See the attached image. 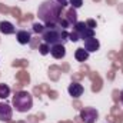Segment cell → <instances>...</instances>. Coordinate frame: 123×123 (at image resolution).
<instances>
[{"instance_id":"10","label":"cell","mask_w":123,"mask_h":123,"mask_svg":"<svg viewBox=\"0 0 123 123\" xmlns=\"http://www.w3.org/2000/svg\"><path fill=\"white\" fill-rule=\"evenodd\" d=\"M50 55L55 59H63L66 56V47H64V44H53V46H50Z\"/></svg>"},{"instance_id":"20","label":"cell","mask_w":123,"mask_h":123,"mask_svg":"<svg viewBox=\"0 0 123 123\" xmlns=\"http://www.w3.org/2000/svg\"><path fill=\"white\" fill-rule=\"evenodd\" d=\"M120 102H122V103H123V90H122V92H120Z\"/></svg>"},{"instance_id":"17","label":"cell","mask_w":123,"mask_h":123,"mask_svg":"<svg viewBox=\"0 0 123 123\" xmlns=\"http://www.w3.org/2000/svg\"><path fill=\"white\" fill-rule=\"evenodd\" d=\"M43 30H44V25H42V23H33V31L34 33L42 34Z\"/></svg>"},{"instance_id":"6","label":"cell","mask_w":123,"mask_h":123,"mask_svg":"<svg viewBox=\"0 0 123 123\" xmlns=\"http://www.w3.org/2000/svg\"><path fill=\"white\" fill-rule=\"evenodd\" d=\"M83 47H85V50H87L89 53H92V52H97V50L100 49V42H99L94 36L87 37V39L83 40Z\"/></svg>"},{"instance_id":"16","label":"cell","mask_w":123,"mask_h":123,"mask_svg":"<svg viewBox=\"0 0 123 123\" xmlns=\"http://www.w3.org/2000/svg\"><path fill=\"white\" fill-rule=\"evenodd\" d=\"M69 4H70V7L77 10V9H80L83 6V0H69Z\"/></svg>"},{"instance_id":"11","label":"cell","mask_w":123,"mask_h":123,"mask_svg":"<svg viewBox=\"0 0 123 123\" xmlns=\"http://www.w3.org/2000/svg\"><path fill=\"white\" fill-rule=\"evenodd\" d=\"M16 39L20 44H29L31 42V33L27 30H19L16 33Z\"/></svg>"},{"instance_id":"12","label":"cell","mask_w":123,"mask_h":123,"mask_svg":"<svg viewBox=\"0 0 123 123\" xmlns=\"http://www.w3.org/2000/svg\"><path fill=\"white\" fill-rule=\"evenodd\" d=\"M0 31H1L3 34H14V33H16V27H14L10 22L3 20V22H0Z\"/></svg>"},{"instance_id":"3","label":"cell","mask_w":123,"mask_h":123,"mask_svg":"<svg viewBox=\"0 0 123 123\" xmlns=\"http://www.w3.org/2000/svg\"><path fill=\"white\" fill-rule=\"evenodd\" d=\"M13 107L19 113H26L33 107V96L26 90L16 92L13 97Z\"/></svg>"},{"instance_id":"13","label":"cell","mask_w":123,"mask_h":123,"mask_svg":"<svg viewBox=\"0 0 123 123\" xmlns=\"http://www.w3.org/2000/svg\"><path fill=\"white\" fill-rule=\"evenodd\" d=\"M89 52L87 50H85V47H80V49H77L76 52H74V57H76V60L77 62H86L89 59Z\"/></svg>"},{"instance_id":"8","label":"cell","mask_w":123,"mask_h":123,"mask_svg":"<svg viewBox=\"0 0 123 123\" xmlns=\"http://www.w3.org/2000/svg\"><path fill=\"white\" fill-rule=\"evenodd\" d=\"M83 86L80 85V83H77V82H73V83H70L69 85V87H67V92L69 94L73 97V99H77V97H80L82 94H83Z\"/></svg>"},{"instance_id":"7","label":"cell","mask_w":123,"mask_h":123,"mask_svg":"<svg viewBox=\"0 0 123 123\" xmlns=\"http://www.w3.org/2000/svg\"><path fill=\"white\" fill-rule=\"evenodd\" d=\"M13 116V109L7 103H0V122H9Z\"/></svg>"},{"instance_id":"19","label":"cell","mask_w":123,"mask_h":123,"mask_svg":"<svg viewBox=\"0 0 123 123\" xmlns=\"http://www.w3.org/2000/svg\"><path fill=\"white\" fill-rule=\"evenodd\" d=\"M56 1H57V3H60L62 6H67V4H69V1H67V0H56Z\"/></svg>"},{"instance_id":"2","label":"cell","mask_w":123,"mask_h":123,"mask_svg":"<svg viewBox=\"0 0 123 123\" xmlns=\"http://www.w3.org/2000/svg\"><path fill=\"white\" fill-rule=\"evenodd\" d=\"M42 40L49 46L53 44H66L69 42V31L62 29L57 23H47L44 25V30L40 34Z\"/></svg>"},{"instance_id":"9","label":"cell","mask_w":123,"mask_h":123,"mask_svg":"<svg viewBox=\"0 0 123 123\" xmlns=\"http://www.w3.org/2000/svg\"><path fill=\"white\" fill-rule=\"evenodd\" d=\"M62 17L70 25V27H73V26L77 23V13H76V9H73V7H70L69 10H66V12H64V16H63V13H62Z\"/></svg>"},{"instance_id":"5","label":"cell","mask_w":123,"mask_h":123,"mask_svg":"<svg viewBox=\"0 0 123 123\" xmlns=\"http://www.w3.org/2000/svg\"><path fill=\"white\" fill-rule=\"evenodd\" d=\"M99 117V112L94 107H85L80 110V119L83 123H96Z\"/></svg>"},{"instance_id":"4","label":"cell","mask_w":123,"mask_h":123,"mask_svg":"<svg viewBox=\"0 0 123 123\" xmlns=\"http://www.w3.org/2000/svg\"><path fill=\"white\" fill-rule=\"evenodd\" d=\"M73 30L77 33V36H79L80 40H85V39H87V37L94 36V30L90 29V27L86 25V22H77V23L73 26Z\"/></svg>"},{"instance_id":"14","label":"cell","mask_w":123,"mask_h":123,"mask_svg":"<svg viewBox=\"0 0 123 123\" xmlns=\"http://www.w3.org/2000/svg\"><path fill=\"white\" fill-rule=\"evenodd\" d=\"M10 96V87L4 83H0V99H6Z\"/></svg>"},{"instance_id":"18","label":"cell","mask_w":123,"mask_h":123,"mask_svg":"<svg viewBox=\"0 0 123 123\" xmlns=\"http://www.w3.org/2000/svg\"><path fill=\"white\" fill-rule=\"evenodd\" d=\"M86 25H87L90 29H93V30H94V29H96V26H97V23H96L93 19H89V20H86Z\"/></svg>"},{"instance_id":"15","label":"cell","mask_w":123,"mask_h":123,"mask_svg":"<svg viewBox=\"0 0 123 123\" xmlns=\"http://www.w3.org/2000/svg\"><path fill=\"white\" fill-rule=\"evenodd\" d=\"M39 52H40V55L42 56H46V55H49L50 53V46L47 44V43H42L40 46H39Z\"/></svg>"},{"instance_id":"1","label":"cell","mask_w":123,"mask_h":123,"mask_svg":"<svg viewBox=\"0 0 123 123\" xmlns=\"http://www.w3.org/2000/svg\"><path fill=\"white\" fill-rule=\"evenodd\" d=\"M64 6H62L60 3H57L56 0H44L39 9H37V16L39 20L44 25L47 23H57L62 17Z\"/></svg>"}]
</instances>
